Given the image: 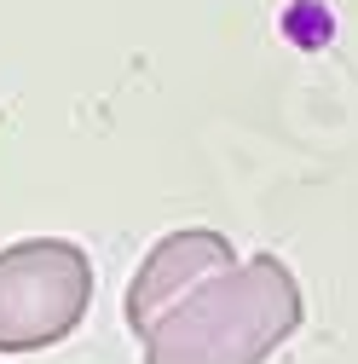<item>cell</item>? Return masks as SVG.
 I'll return each instance as SVG.
<instances>
[{"mask_svg":"<svg viewBox=\"0 0 358 364\" xmlns=\"http://www.w3.org/2000/svg\"><path fill=\"white\" fill-rule=\"evenodd\" d=\"M306 318L300 284L278 255H249L168 306L139 336L145 364H266Z\"/></svg>","mask_w":358,"mask_h":364,"instance_id":"1","label":"cell"},{"mask_svg":"<svg viewBox=\"0 0 358 364\" xmlns=\"http://www.w3.org/2000/svg\"><path fill=\"white\" fill-rule=\"evenodd\" d=\"M237 266V249L226 232H214V225H179V232L156 237V249L139 260V272H133V284H127V330L133 336H145L156 318L168 306H179L191 289H202L208 278H219V272H232Z\"/></svg>","mask_w":358,"mask_h":364,"instance_id":"3","label":"cell"},{"mask_svg":"<svg viewBox=\"0 0 358 364\" xmlns=\"http://www.w3.org/2000/svg\"><path fill=\"white\" fill-rule=\"evenodd\" d=\"M93 306V260L70 237L0 249V353H40L81 330Z\"/></svg>","mask_w":358,"mask_h":364,"instance_id":"2","label":"cell"}]
</instances>
